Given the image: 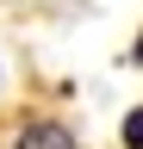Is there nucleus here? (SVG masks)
<instances>
[{
	"mask_svg": "<svg viewBox=\"0 0 143 149\" xmlns=\"http://www.w3.org/2000/svg\"><path fill=\"white\" fill-rule=\"evenodd\" d=\"M13 149H81V143L68 137V124H56V118H31Z\"/></svg>",
	"mask_w": 143,
	"mask_h": 149,
	"instance_id": "1",
	"label": "nucleus"
},
{
	"mask_svg": "<svg viewBox=\"0 0 143 149\" xmlns=\"http://www.w3.org/2000/svg\"><path fill=\"white\" fill-rule=\"evenodd\" d=\"M124 149H143V106L124 118Z\"/></svg>",
	"mask_w": 143,
	"mask_h": 149,
	"instance_id": "2",
	"label": "nucleus"
}]
</instances>
